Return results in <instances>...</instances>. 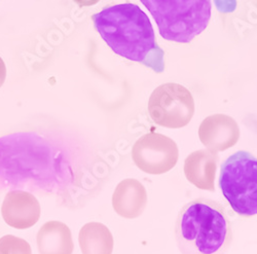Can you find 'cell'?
Returning a JSON list of instances; mask_svg holds the SVG:
<instances>
[{"mask_svg": "<svg viewBox=\"0 0 257 254\" xmlns=\"http://www.w3.org/2000/svg\"><path fill=\"white\" fill-rule=\"evenodd\" d=\"M109 173L98 152L76 139L40 132L0 138V190L54 196L77 208L100 193Z\"/></svg>", "mask_w": 257, "mask_h": 254, "instance_id": "obj_1", "label": "cell"}, {"mask_svg": "<svg viewBox=\"0 0 257 254\" xmlns=\"http://www.w3.org/2000/svg\"><path fill=\"white\" fill-rule=\"evenodd\" d=\"M95 29L113 53L155 72L165 69V53L158 45L151 20L136 5L104 8L92 16Z\"/></svg>", "mask_w": 257, "mask_h": 254, "instance_id": "obj_2", "label": "cell"}, {"mask_svg": "<svg viewBox=\"0 0 257 254\" xmlns=\"http://www.w3.org/2000/svg\"><path fill=\"white\" fill-rule=\"evenodd\" d=\"M174 232L181 254H227L233 239L225 208L207 198L192 200L181 208Z\"/></svg>", "mask_w": 257, "mask_h": 254, "instance_id": "obj_3", "label": "cell"}, {"mask_svg": "<svg viewBox=\"0 0 257 254\" xmlns=\"http://www.w3.org/2000/svg\"><path fill=\"white\" fill-rule=\"evenodd\" d=\"M151 13L163 38L188 44L200 35L211 19V0H140Z\"/></svg>", "mask_w": 257, "mask_h": 254, "instance_id": "obj_4", "label": "cell"}, {"mask_svg": "<svg viewBox=\"0 0 257 254\" xmlns=\"http://www.w3.org/2000/svg\"><path fill=\"white\" fill-rule=\"evenodd\" d=\"M219 187L235 213L257 214V158L245 151L229 156L220 166Z\"/></svg>", "mask_w": 257, "mask_h": 254, "instance_id": "obj_5", "label": "cell"}, {"mask_svg": "<svg viewBox=\"0 0 257 254\" xmlns=\"http://www.w3.org/2000/svg\"><path fill=\"white\" fill-rule=\"evenodd\" d=\"M148 108L153 118L161 122L162 119L172 116L173 112L183 111L191 115L194 101L184 87L177 83H166L155 90L149 100Z\"/></svg>", "mask_w": 257, "mask_h": 254, "instance_id": "obj_6", "label": "cell"}]
</instances>
